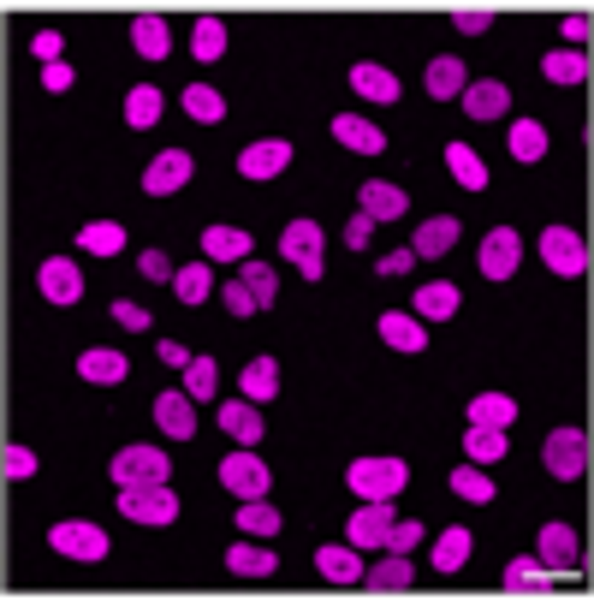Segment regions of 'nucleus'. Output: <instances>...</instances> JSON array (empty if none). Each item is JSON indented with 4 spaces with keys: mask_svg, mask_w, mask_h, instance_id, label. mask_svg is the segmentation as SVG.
Here are the masks:
<instances>
[{
    "mask_svg": "<svg viewBox=\"0 0 594 601\" xmlns=\"http://www.w3.org/2000/svg\"><path fill=\"white\" fill-rule=\"evenodd\" d=\"M345 483H352V494H363V501H393V494H405L410 465L405 459H357V465L345 471Z\"/></svg>",
    "mask_w": 594,
    "mask_h": 601,
    "instance_id": "nucleus-1",
    "label": "nucleus"
},
{
    "mask_svg": "<svg viewBox=\"0 0 594 601\" xmlns=\"http://www.w3.org/2000/svg\"><path fill=\"white\" fill-rule=\"evenodd\" d=\"M48 542H55V554L66 560H83V565H96V560H108V530L90 524V519H60L55 530H48Z\"/></svg>",
    "mask_w": 594,
    "mask_h": 601,
    "instance_id": "nucleus-2",
    "label": "nucleus"
},
{
    "mask_svg": "<svg viewBox=\"0 0 594 601\" xmlns=\"http://www.w3.org/2000/svg\"><path fill=\"white\" fill-rule=\"evenodd\" d=\"M535 560L547 565L553 578H583V542H576L571 524H541L535 536Z\"/></svg>",
    "mask_w": 594,
    "mask_h": 601,
    "instance_id": "nucleus-3",
    "label": "nucleus"
},
{
    "mask_svg": "<svg viewBox=\"0 0 594 601\" xmlns=\"http://www.w3.org/2000/svg\"><path fill=\"white\" fill-rule=\"evenodd\" d=\"M113 483L119 489H143V483H167L172 476V459L161 446H126V453H113Z\"/></svg>",
    "mask_w": 594,
    "mask_h": 601,
    "instance_id": "nucleus-4",
    "label": "nucleus"
},
{
    "mask_svg": "<svg viewBox=\"0 0 594 601\" xmlns=\"http://www.w3.org/2000/svg\"><path fill=\"white\" fill-rule=\"evenodd\" d=\"M119 512L131 524H172L179 519V494L167 483H143V489H119Z\"/></svg>",
    "mask_w": 594,
    "mask_h": 601,
    "instance_id": "nucleus-5",
    "label": "nucleus"
},
{
    "mask_svg": "<svg viewBox=\"0 0 594 601\" xmlns=\"http://www.w3.org/2000/svg\"><path fill=\"white\" fill-rule=\"evenodd\" d=\"M220 483L232 489L238 501H261V494L274 489V471L261 465L250 446H238V453H226V459H220Z\"/></svg>",
    "mask_w": 594,
    "mask_h": 601,
    "instance_id": "nucleus-6",
    "label": "nucleus"
},
{
    "mask_svg": "<svg viewBox=\"0 0 594 601\" xmlns=\"http://www.w3.org/2000/svg\"><path fill=\"white\" fill-rule=\"evenodd\" d=\"M279 256H286L304 280H321V227L316 220H291V227L279 233Z\"/></svg>",
    "mask_w": 594,
    "mask_h": 601,
    "instance_id": "nucleus-7",
    "label": "nucleus"
},
{
    "mask_svg": "<svg viewBox=\"0 0 594 601\" xmlns=\"http://www.w3.org/2000/svg\"><path fill=\"white\" fill-rule=\"evenodd\" d=\"M541 256H547V268L565 274V280H583L588 274V245H583V233H571V227L541 233Z\"/></svg>",
    "mask_w": 594,
    "mask_h": 601,
    "instance_id": "nucleus-8",
    "label": "nucleus"
},
{
    "mask_svg": "<svg viewBox=\"0 0 594 601\" xmlns=\"http://www.w3.org/2000/svg\"><path fill=\"white\" fill-rule=\"evenodd\" d=\"M541 459H547V471L558 476V483L583 476V471H588V441H583V428H553L547 446H541Z\"/></svg>",
    "mask_w": 594,
    "mask_h": 601,
    "instance_id": "nucleus-9",
    "label": "nucleus"
},
{
    "mask_svg": "<svg viewBox=\"0 0 594 601\" xmlns=\"http://www.w3.org/2000/svg\"><path fill=\"white\" fill-rule=\"evenodd\" d=\"M190 174H197V161L185 156V149H161L149 167H143V191L149 197H172V191H185Z\"/></svg>",
    "mask_w": 594,
    "mask_h": 601,
    "instance_id": "nucleus-10",
    "label": "nucleus"
},
{
    "mask_svg": "<svg viewBox=\"0 0 594 601\" xmlns=\"http://www.w3.org/2000/svg\"><path fill=\"white\" fill-rule=\"evenodd\" d=\"M476 263H482L487 280H512L517 263H523V238H517V227H494V233H487Z\"/></svg>",
    "mask_w": 594,
    "mask_h": 601,
    "instance_id": "nucleus-11",
    "label": "nucleus"
},
{
    "mask_svg": "<svg viewBox=\"0 0 594 601\" xmlns=\"http://www.w3.org/2000/svg\"><path fill=\"white\" fill-rule=\"evenodd\" d=\"M37 286H42L48 304H60V311H66V304L83 298V268L72 263V256H48V263L37 268Z\"/></svg>",
    "mask_w": 594,
    "mask_h": 601,
    "instance_id": "nucleus-12",
    "label": "nucleus"
},
{
    "mask_svg": "<svg viewBox=\"0 0 594 601\" xmlns=\"http://www.w3.org/2000/svg\"><path fill=\"white\" fill-rule=\"evenodd\" d=\"M286 161H291V144H286V137H261V144H244L238 174H244V179H279V174H286Z\"/></svg>",
    "mask_w": 594,
    "mask_h": 601,
    "instance_id": "nucleus-13",
    "label": "nucleus"
},
{
    "mask_svg": "<svg viewBox=\"0 0 594 601\" xmlns=\"http://www.w3.org/2000/svg\"><path fill=\"white\" fill-rule=\"evenodd\" d=\"M357 548H387V536H393V506L387 501H363L357 512H352V530H345Z\"/></svg>",
    "mask_w": 594,
    "mask_h": 601,
    "instance_id": "nucleus-14",
    "label": "nucleus"
},
{
    "mask_svg": "<svg viewBox=\"0 0 594 601\" xmlns=\"http://www.w3.org/2000/svg\"><path fill=\"white\" fill-rule=\"evenodd\" d=\"M155 423H161V435H172V441L197 435V405H190V393H155Z\"/></svg>",
    "mask_w": 594,
    "mask_h": 601,
    "instance_id": "nucleus-15",
    "label": "nucleus"
},
{
    "mask_svg": "<svg viewBox=\"0 0 594 601\" xmlns=\"http://www.w3.org/2000/svg\"><path fill=\"white\" fill-rule=\"evenodd\" d=\"M464 114L469 119H499L505 108H512V90H505L499 78H482V83H464Z\"/></svg>",
    "mask_w": 594,
    "mask_h": 601,
    "instance_id": "nucleus-16",
    "label": "nucleus"
},
{
    "mask_svg": "<svg viewBox=\"0 0 594 601\" xmlns=\"http://www.w3.org/2000/svg\"><path fill=\"white\" fill-rule=\"evenodd\" d=\"M334 137H339L345 149H357V156H380V149H387L380 126H375V119H363V114H339L334 119Z\"/></svg>",
    "mask_w": 594,
    "mask_h": 601,
    "instance_id": "nucleus-17",
    "label": "nucleus"
},
{
    "mask_svg": "<svg viewBox=\"0 0 594 601\" xmlns=\"http://www.w3.org/2000/svg\"><path fill=\"white\" fill-rule=\"evenodd\" d=\"M78 375H83V382H96V387H113V382H126V375H131V364H126V352L96 346V352L78 357Z\"/></svg>",
    "mask_w": 594,
    "mask_h": 601,
    "instance_id": "nucleus-18",
    "label": "nucleus"
},
{
    "mask_svg": "<svg viewBox=\"0 0 594 601\" xmlns=\"http://www.w3.org/2000/svg\"><path fill=\"white\" fill-rule=\"evenodd\" d=\"M226 565H232L238 578H274L279 572V554L268 542H232L226 548Z\"/></svg>",
    "mask_w": 594,
    "mask_h": 601,
    "instance_id": "nucleus-19",
    "label": "nucleus"
},
{
    "mask_svg": "<svg viewBox=\"0 0 594 601\" xmlns=\"http://www.w3.org/2000/svg\"><path fill=\"white\" fill-rule=\"evenodd\" d=\"M357 203H363V215H369V220H398V215L410 209V197L398 191V185H387V179H369L357 191Z\"/></svg>",
    "mask_w": 594,
    "mask_h": 601,
    "instance_id": "nucleus-20",
    "label": "nucleus"
},
{
    "mask_svg": "<svg viewBox=\"0 0 594 601\" xmlns=\"http://www.w3.org/2000/svg\"><path fill=\"white\" fill-rule=\"evenodd\" d=\"M316 572L327 578V583H339V590H345V583H363V560H357V548L352 542H327L321 548V554H316Z\"/></svg>",
    "mask_w": 594,
    "mask_h": 601,
    "instance_id": "nucleus-21",
    "label": "nucleus"
},
{
    "mask_svg": "<svg viewBox=\"0 0 594 601\" xmlns=\"http://www.w3.org/2000/svg\"><path fill=\"white\" fill-rule=\"evenodd\" d=\"M352 90L363 96V101H398V72H387V66H375V60H363V66H352Z\"/></svg>",
    "mask_w": 594,
    "mask_h": 601,
    "instance_id": "nucleus-22",
    "label": "nucleus"
},
{
    "mask_svg": "<svg viewBox=\"0 0 594 601\" xmlns=\"http://www.w3.org/2000/svg\"><path fill=\"white\" fill-rule=\"evenodd\" d=\"M505 590H512V595H547L553 590V572L535 554H517L512 565H505Z\"/></svg>",
    "mask_w": 594,
    "mask_h": 601,
    "instance_id": "nucleus-23",
    "label": "nucleus"
},
{
    "mask_svg": "<svg viewBox=\"0 0 594 601\" xmlns=\"http://www.w3.org/2000/svg\"><path fill=\"white\" fill-rule=\"evenodd\" d=\"M380 339H387L393 352H423L428 346V328H423V316L387 311V316H380Z\"/></svg>",
    "mask_w": 594,
    "mask_h": 601,
    "instance_id": "nucleus-24",
    "label": "nucleus"
},
{
    "mask_svg": "<svg viewBox=\"0 0 594 601\" xmlns=\"http://www.w3.org/2000/svg\"><path fill=\"white\" fill-rule=\"evenodd\" d=\"M464 83H469V72H464V60H452V55L428 60V72H423V90H428L434 101H452V96H464Z\"/></svg>",
    "mask_w": 594,
    "mask_h": 601,
    "instance_id": "nucleus-25",
    "label": "nucleus"
},
{
    "mask_svg": "<svg viewBox=\"0 0 594 601\" xmlns=\"http://www.w3.org/2000/svg\"><path fill=\"white\" fill-rule=\"evenodd\" d=\"M220 428H226L238 446H256V441H261V411H256L250 400H226V405H220Z\"/></svg>",
    "mask_w": 594,
    "mask_h": 601,
    "instance_id": "nucleus-26",
    "label": "nucleus"
},
{
    "mask_svg": "<svg viewBox=\"0 0 594 601\" xmlns=\"http://www.w3.org/2000/svg\"><path fill=\"white\" fill-rule=\"evenodd\" d=\"M131 48L143 60H167V48H172V30L167 19H155V12H143V19H131Z\"/></svg>",
    "mask_w": 594,
    "mask_h": 601,
    "instance_id": "nucleus-27",
    "label": "nucleus"
},
{
    "mask_svg": "<svg viewBox=\"0 0 594 601\" xmlns=\"http://www.w3.org/2000/svg\"><path fill=\"white\" fill-rule=\"evenodd\" d=\"M202 256L244 263V256H256V245H250V233H244V227H208V233H202Z\"/></svg>",
    "mask_w": 594,
    "mask_h": 601,
    "instance_id": "nucleus-28",
    "label": "nucleus"
},
{
    "mask_svg": "<svg viewBox=\"0 0 594 601\" xmlns=\"http://www.w3.org/2000/svg\"><path fill=\"white\" fill-rule=\"evenodd\" d=\"M410 304H416V316H423V322H446V316H458V286H452V280H428Z\"/></svg>",
    "mask_w": 594,
    "mask_h": 601,
    "instance_id": "nucleus-29",
    "label": "nucleus"
},
{
    "mask_svg": "<svg viewBox=\"0 0 594 601\" xmlns=\"http://www.w3.org/2000/svg\"><path fill=\"white\" fill-rule=\"evenodd\" d=\"M238 387H244V400H250V405L274 400V393H279V364H274V357H250L244 375H238Z\"/></svg>",
    "mask_w": 594,
    "mask_h": 601,
    "instance_id": "nucleus-30",
    "label": "nucleus"
},
{
    "mask_svg": "<svg viewBox=\"0 0 594 601\" xmlns=\"http://www.w3.org/2000/svg\"><path fill=\"white\" fill-rule=\"evenodd\" d=\"M446 167H452V179H458L464 191H487V161L469 144H446Z\"/></svg>",
    "mask_w": 594,
    "mask_h": 601,
    "instance_id": "nucleus-31",
    "label": "nucleus"
},
{
    "mask_svg": "<svg viewBox=\"0 0 594 601\" xmlns=\"http://www.w3.org/2000/svg\"><path fill=\"white\" fill-rule=\"evenodd\" d=\"M363 583H369V590H380V595H398V590H410V583H416V572H410L405 554H387L380 565H369V572H363Z\"/></svg>",
    "mask_w": 594,
    "mask_h": 601,
    "instance_id": "nucleus-32",
    "label": "nucleus"
},
{
    "mask_svg": "<svg viewBox=\"0 0 594 601\" xmlns=\"http://www.w3.org/2000/svg\"><path fill=\"white\" fill-rule=\"evenodd\" d=\"M469 548H476V536H469L464 524H452V530H440V542H434V572H464Z\"/></svg>",
    "mask_w": 594,
    "mask_h": 601,
    "instance_id": "nucleus-33",
    "label": "nucleus"
},
{
    "mask_svg": "<svg viewBox=\"0 0 594 601\" xmlns=\"http://www.w3.org/2000/svg\"><path fill=\"white\" fill-rule=\"evenodd\" d=\"M452 245H458V220L452 215H434V220H423V227H416V256H446Z\"/></svg>",
    "mask_w": 594,
    "mask_h": 601,
    "instance_id": "nucleus-34",
    "label": "nucleus"
},
{
    "mask_svg": "<svg viewBox=\"0 0 594 601\" xmlns=\"http://www.w3.org/2000/svg\"><path fill=\"white\" fill-rule=\"evenodd\" d=\"M238 530H244V536H256V542L279 536V512L268 506V494H261V501H238Z\"/></svg>",
    "mask_w": 594,
    "mask_h": 601,
    "instance_id": "nucleus-35",
    "label": "nucleus"
},
{
    "mask_svg": "<svg viewBox=\"0 0 594 601\" xmlns=\"http://www.w3.org/2000/svg\"><path fill=\"white\" fill-rule=\"evenodd\" d=\"M517 417V400H505V393H476L469 400V423H482V428H512Z\"/></svg>",
    "mask_w": 594,
    "mask_h": 601,
    "instance_id": "nucleus-36",
    "label": "nucleus"
},
{
    "mask_svg": "<svg viewBox=\"0 0 594 601\" xmlns=\"http://www.w3.org/2000/svg\"><path fill=\"white\" fill-rule=\"evenodd\" d=\"M464 453H469V465H499V459H505V428H482V423H469Z\"/></svg>",
    "mask_w": 594,
    "mask_h": 601,
    "instance_id": "nucleus-37",
    "label": "nucleus"
},
{
    "mask_svg": "<svg viewBox=\"0 0 594 601\" xmlns=\"http://www.w3.org/2000/svg\"><path fill=\"white\" fill-rule=\"evenodd\" d=\"M78 245L90 256H119L126 250V227H119V220H90V227L78 233Z\"/></svg>",
    "mask_w": 594,
    "mask_h": 601,
    "instance_id": "nucleus-38",
    "label": "nucleus"
},
{
    "mask_svg": "<svg viewBox=\"0 0 594 601\" xmlns=\"http://www.w3.org/2000/svg\"><path fill=\"white\" fill-rule=\"evenodd\" d=\"M238 280H244V292L256 298V311H268V304H274V292H279V274H274L268 263H250V256H244Z\"/></svg>",
    "mask_w": 594,
    "mask_h": 601,
    "instance_id": "nucleus-39",
    "label": "nucleus"
},
{
    "mask_svg": "<svg viewBox=\"0 0 594 601\" xmlns=\"http://www.w3.org/2000/svg\"><path fill=\"white\" fill-rule=\"evenodd\" d=\"M155 119H161V90H155V83H137V90L126 96V126L149 131Z\"/></svg>",
    "mask_w": 594,
    "mask_h": 601,
    "instance_id": "nucleus-40",
    "label": "nucleus"
},
{
    "mask_svg": "<svg viewBox=\"0 0 594 601\" xmlns=\"http://www.w3.org/2000/svg\"><path fill=\"white\" fill-rule=\"evenodd\" d=\"M452 494H464V501H476V506H487V501H494V476H487L482 465H458V471H452Z\"/></svg>",
    "mask_w": 594,
    "mask_h": 601,
    "instance_id": "nucleus-41",
    "label": "nucleus"
},
{
    "mask_svg": "<svg viewBox=\"0 0 594 601\" xmlns=\"http://www.w3.org/2000/svg\"><path fill=\"white\" fill-rule=\"evenodd\" d=\"M185 114L197 119V126H220L226 101H220V90H208V83H190V90H185Z\"/></svg>",
    "mask_w": 594,
    "mask_h": 601,
    "instance_id": "nucleus-42",
    "label": "nucleus"
},
{
    "mask_svg": "<svg viewBox=\"0 0 594 601\" xmlns=\"http://www.w3.org/2000/svg\"><path fill=\"white\" fill-rule=\"evenodd\" d=\"M172 292H179V304H202L215 292V274H208V263H185L172 274Z\"/></svg>",
    "mask_w": 594,
    "mask_h": 601,
    "instance_id": "nucleus-43",
    "label": "nucleus"
},
{
    "mask_svg": "<svg viewBox=\"0 0 594 601\" xmlns=\"http://www.w3.org/2000/svg\"><path fill=\"white\" fill-rule=\"evenodd\" d=\"M190 55H197V60H220L226 55V19H197V24H190Z\"/></svg>",
    "mask_w": 594,
    "mask_h": 601,
    "instance_id": "nucleus-44",
    "label": "nucleus"
},
{
    "mask_svg": "<svg viewBox=\"0 0 594 601\" xmlns=\"http://www.w3.org/2000/svg\"><path fill=\"white\" fill-rule=\"evenodd\" d=\"M541 72H547L553 83H583V78H588V55H576V48H558V55L541 60Z\"/></svg>",
    "mask_w": 594,
    "mask_h": 601,
    "instance_id": "nucleus-45",
    "label": "nucleus"
},
{
    "mask_svg": "<svg viewBox=\"0 0 594 601\" xmlns=\"http://www.w3.org/2000/svg\"><path fill=\"white\" fill-rule=\"evenodd\" d=\"M215 387H220V364L215 357H190L185 364V393L190 400H215Z\"/></svg>",
    "mask_w": 594,
    "mask_h": 601,
    "instance_id": "nucleus-46",
    "label": "nucleus"
},
{
    "mask_svg": "<svg viewBox=\"0 0 594 601\" xmlns=\"http://www.w3.org/2000/svg\"><path fill=\"white\" fill-rule=\"evenodd\" d=\"M512 156H517V161H529V167H535L541 156H547V131H541L535 119H517V126H512Z\"/></svg>",
    "mask_w": 594,
    "mask_h": 601,
    "instance_id": "nucleus-47",
    "label": "nucleus"
},
{
    "mask_svg": "<svg viewBox=\"0 0 594 601\" xmlns=\"http://www.w3.org/2000/svg\"><path fill=\"white\" fill-rule=\"evenodd\" d=\"M446 19H452V24H458V30H464V37H482V30H487V24H494V12H487V7H452V12H446Z\"/></svg>",
    "mask_w": 594,
    "mask_h": 601,
    "instance_id": "nucleus-48",
    "label": "nucleus"
},
{
    "mask_svg": "<svg viewBox=\"0 0 594 601\" xmlns=\"http://www.w3.org/2000/svg\"><path fill=\"white\" fill-rule=\"evenodd\" d=\"M0 465H7V471L24 483V476H37V465H42V459L30 453V446H0Z\"/></svg>",
    "mask_w": 594,
    "mask_h": 601,
    "instance_id": "nucleus-49",
    "label": "nucleus"
},
{
    "mask_svg": "<svg viewBox=\"0 0 594 601\" xmlns=\"http://www.w3.org/2000/svg\"><path fill=\"white\" fill-rule=\"evenodd\" d=\"M416 542H423V524H416V519H398L393 536H387V554H410Z\"/></svg>",
    "mask_w": 594,
    "mask_h": 601,
    "instance_id": "nucleus-50",
    "label": "nucleus"
},
{
    "mask_svg": "<svg viewBox=\"0 0 594 601\" xmlns=\"http://www.w3.org/2000/svg\"><path fill=\"white\" fill-rule=\"evenodd\" d=\"M113 322H119V328H131V334H143L149 311H143V304H131V298H113Z\"/></svg>",
    "mask_w": 594,
    "mask_h": 601,
    "instance_id": "nucleus-51",
    "label": "nucleus"
},
{
    "mask_svg": "<svg viewBox=\"0 0 594 601\" xmlns=\"http://www.w3.org/2000/svg\"><path fill=\"white\" fill-rule=\"evenodd\" d=\"M137 274H143V280H172L179 268L167 263V250H143V256H137Z\"/></svg>",
    "mask_w": 594,
    "mask_h": 601,
    "instance_id": "nucleus-52",
    "label": "nucleus"
},
{
    "mask_svg": "<svg viewBox=\"0 0 594 601\" xmlns=\"http://www.w3.org/2000/svg\"><path fill=\"white\" fill-rule=\"evenodd\" d=\"M369 233H375V220L369 215H352V220H345V245H352V250H363V245H369Z\"/></svg>",
    "mask_w": 594,
    "mask_h": 601,
    "instance_id": "nucleus-53",
    "label": "nucleus"
},
{
    "mask_svg": "<svg viewBox=\"0 0 594 601\" xmlns=\"http://www.w3.org/2000/svg\"><path fill=\"white\" fill-rule=\"evenodd\" d=\"M30 48H37V60H48V66L66 55V48H60V30H37V37H30Z\"/></svg>",
    "mask_w": 594,
    "mask_h": 601,
    "instance_id": "nucleus-54",
    "label": "nucleus"
},
{
    "mask_svg": "<svg viewBox=\"0 0 594 601\" xmlns=\"http://www.w3.org/2000/svg\"><path fill=\"white\" fill-rule=\"evenodd\" d=\"M416 268V250H393V256H380V263H375V274H387V280H393V274H410Z\"/></svg>",
    "mask_w": 594,
    "mask_h": 601,
    "instance_id": "nucleus-55",
    "label": "nucleus"
},
{
    "mask_svg": "<svg viewBox=\"0 0 594 601\" xmlns=\"http://www.w3.org/2000/svg\"><path fill=\"white\" fill-rule=\"evenodd\" d=\"M42 90H72V66H66V60L42 66Z\"/></svg>",
    "mask_w": 594,
    "mask_h": 601,
    "instance_id": "nucleus-56",
    "label": "nucleus"
},
{
    "mask_svg": "<svg viewBox=\"0 0 594 601\" xmlns=\"http://www.w3.org/2000/svg\"><path fill=\"white\" fill-rule=\"evenodd\" d=\"M155 357H161V364H172V370H185V364H190V352L179 346V339H161V346H155Z\"/></svg>",
    "mask_w": 594,
    "mask_h": 601,
    "instance_id": "nucleus-57",
    "label": "nucleus"
},
{
    "mask_svg": "<svg viewBox=\"0 0 594 601\" xmlns=\"http://www.w3.org/2000/svg\"><path fill=\"white\" fill-rule=\"evenodd\" d=\"M588 30H594V19H583V12H571V19H565V42H588Z\"/></svg>",
    "mask_w": 594,
    "mask_h": 601,
    "instance_id": "nucleus-58",
    "label": "nucleus"
},
{
    "mask_svg": "<svg viewBox=\"0 0 594 601\" xmlns=\"http://www.w3.org/2000/svg\"><path fill=\"white\" fill-rule=\"evenodd\" d=\"M588 471H594V441H588Z\"/></svg>",
    "mask_w": 594,
    "mask_h": 601,
    "instance_id": "nucleus-59",
    "label": "nucleus"
}]
</instances>
